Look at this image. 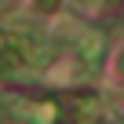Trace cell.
I'll return each instance as SVG.
<instances>
[{
  "label": "cell",
  "instance_id": "obj_1",
  "mask_svg": "<svg viewBox=\"0 0 124 124\" xmlns=\"http://www.w3.org/2000/svg\"><path fill=\"white\" fill-rule=\"evenodd\" d=\"M77 51H80V58L88 62V66H95V62L102 58V51H106V33H99V29H84L80 40H77Z\"/></svg>",
  "mask_w": 124,
  "mask_h": 124
}]
</instances>
